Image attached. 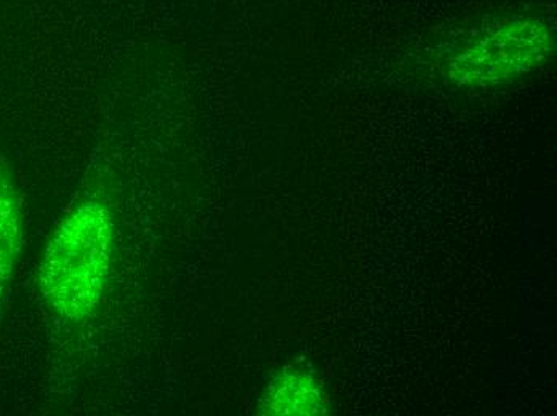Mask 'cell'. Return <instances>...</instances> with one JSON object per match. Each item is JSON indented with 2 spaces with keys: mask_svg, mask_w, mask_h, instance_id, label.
Returning <instances> with one entry per match:
<instances>
[{
  "mask_svg": "<svg viewBox=\"0 0 557 416\" xmlns=\"http://www.w3.org/2000/svg\"><path fill=\"white\" fill-rule=\"evenodd\" d=\"M112 216L90 199L58 226L40 266V290L58 316L83 320L90 316L110 276Z\"/></svg>",
  "mask_w": 557,
  "mask_h": 416,
  "instance_id": "6da1fadb",
  "label": "cell"
},
{
  "mask_svg": "<svg viewBox=\"0 0 557 416\" xmlns=\"http://www.w3.org/2000/svg\"><path fill=\"white\" fill-rule=\"evenodd\" d=\"M553 39L549 23L536 16L497 20L461 42L448 63V74L461 86L505 83L548 59Z\"/></svg>",
  "mask_w": 557,
  "mask_h": 416,
  "instance_id": "7a4b0ae2",
  "label": "cell"
},
{
  "mask_svg": "<svg viewBox=\"0 0 557 416\" xmlns=\"http://www.w3.org/2000/svg\"><path fill=\"white\" fill-rule=\"evenodd\" d=\"M22 242V213L15 177L0 155V297L5 292L18 259Z\"/></svg>",
  "mask_w": 557,
  "mask_h": 416,
  "instance_id": "3957f363",
  "label": "cell"
},
{
  "mask_svg": "<svg viewBox=\"0 0 557 416\" xmlns=\"http://www.w3.org/2000/svg\"><path fill=\"white\" fill-rule=\"evenodd\" d=\"M324 408V394L304 370L284 371L268 389L263 399V414L312 415Z\"/></svg>",
  "mask_w": 557,
  "mask_h": 416,
  "instance_id": "277c9868",
  "label": "cell"
}]
</instances>
